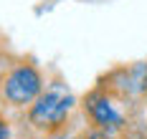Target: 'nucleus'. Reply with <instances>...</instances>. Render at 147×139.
Returning a JSON list of instances; mask_svg holds the SVG:
<instances>
[{"instance_id": "f257e3e1", "label": "nucleus", "mask_w": 147, "mask_h": 139, "mask_svg": "<svg viewBox=\"0 0 147 139\" xmlns=\"http://www.w3.org/2000/svg\"><path fill=\"white\" fill-rule=\"evenodd\" d=\"M41 86H43V78L38 74V68L33 63H18L5 76L3 94L13 106H26L41 96Z\"/></svg>"}, {"instance_id": "f03ea898", "label": "nucleus", "mask_w": 147, "mask_h": 139, "mask_svg": "<svg viewBox=\"0 0 147 139\" xmlns=\"http://www.w3.org/2000/svg\"><path fill=\"white\" fill-rule=\"evenodd\" d=\"M71 94L61 91V89H51V91L41 94L33 104H30L28 119L30 124H36L38 129H53V126H61L66 114L71 111Z\"/></svg>"}, {"instance_id": "7ed1b4c3", "label": "nucleus", "mask_w": 147, "mask_h": 139, "mask_svg": "<svg viewBox=\"0 0 147 139\" xmlns=\"http://www.w3.org/2000/svg\"><path fill=\"white\" fill-rule=\"evenodd\" d=\"M86 106H89V111H91V119L99 124V126H104V129H112V126H119V124H122V116L114 111L112 101H109L104 94L94 91L86 99Z\"/></svg>"}, {"instance_id": "20e7f679", "label": "nucleus", "mask_w": 147, "mask_h": 139, "mask_svg": "<svg viewBox=\"0 0 147 139\" xmlns=\"http://www.w3.org/2000/svg\"><path fill=\"white\" fill-rule=\"evenodd\" d=\"M0 139H8V122L0 116Z\"/></svg>"}, {"instance_id": "39448f33", "label": "nucleus", "mask_w": 147, "mask_h": 139, "mask_svg": "<svg viewBox=\"0 0 147 139\" xmlns=\"http://www.w3.org/2000/svg\"><path fill=\"white\" fill-rule=\"evenodd\" d=\"M89 139H112V137H107V134H94V137H89Z\"/></svg>"}]
</instances>
